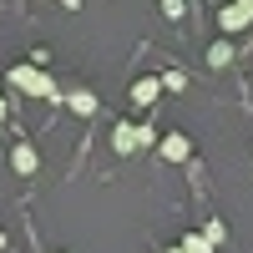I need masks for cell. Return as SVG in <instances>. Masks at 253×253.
<instances>
[{"label": "cell", "instance_id": "obj_10", "mask_svg": "<svg viewBox=\"0 0 253 253\" xmlns=\"http://www.w3.org/2000/svg\"><path fill=\"white\" fill-rule=\"evenodd\" d=\"M223 233H228V228H223V223H218V218H213V223H208V228H203V238H208V243H213V248H218V243H223Z\"/></svg>", "mask_w": 253, "mask_h": 253}, {"label": "cell", "instance_id": "obj_13", "mask_svg": "<svg viewBox=\"0 0 253 253\" xmlns=\"http://www.w3.org/2000/svg\"><path fill=\"white\" fill-rule=\"evenodd\" d=\"M5 117H10V101H0V122H5Z\"/></svg>", "mask_w": 253, "mask_h": 253}, {"label": "cell", "instance_id": "obj_12", "mask_svg": "<svg viewBox=\"0 0 253 253\" xmlns=\"http://www.w3.org/2000/svg\"><path fill=\"white\" fill-rule=\"evenodd\" d=\"M162 10H167V15L177 20V15H182V0H162Z\"/></svg>", "mask_w": 253, "mask_h": 253}, {"label": "cell", "instance_id": "obj_3", "mask_svg": "<svg viewBox=\"0 0 253 253\" xmlns=\"http://www.w3.org/2000/svg\"><path fill=\"white\" fill-rule=\"evenodd\" d=\"M218 20H223V31H243V26H253V0H233V5H228Z\"/></svg>", "mask_w": 253, "mask_h": 253}, {"label": "cell", "instance_id": "obj_14", "mask_svg": "<svg viewBox=\"0 0 253 253\" xmlns=\"http://www.w3.org/2000/svg\"><path fill=\"white\" fill-rule=\"evenodd\" d=\"M167 253H182V243H177V248H167Z\"/></svg>", "mask_w": 253, "mask_h": 253}, {"label": "cell", "instance_id": "obj_2", "mask_svg": "<svg viewBox=\"0 0 253 253\" xmlns=\"http://www.w3.org/2000/svg\"><path fill=\"white\" fill-rule=\"evenodd\" d=\"M147 142H152V126H117V132H112V147H117V152L126 157V152H137V147H147Z\"/></svg>", "mask_w": 253, "mask_h": 253}, {"label": "cell", "instance_id": "obj_1", "mask_svg": "<svg viewBox=\"0 0 253 253\" xmlns=\"http://www.w3.org/2000/svg\"><path fill=\"white\" fill-rule=\"evenodd\" d=\"M5 81H10L15 91H26V96H51V101L61 96V91H56V81L41 71L36 61H26V66H10V71H5Z\"/></svg>", "mask_w": 253, "mask_h": 253}, {"label": "cell", "instance_id": "obj_9", "mask_svg": "<svg viewBox=\"0 0 253 253\" xmlns=\"http://www.w3.org/2000/svg\"><path fill=\"white\" fill-rule=\"evenodd\" d=\"M182 253H213V243H208L203 233H187L182 238Z\"/></svg>", "mask_w": 253, "mask_h": 253}, {"label": "cell", "instance_id": "obj_15", "mask_svg": "<svg viewBox=\"0 0 253 253\" xmlns=\"http://www.w3.org/2000/svg\"><path fill=\"white\" fill-rule=\"evenodd\" d=\"M0 248H5V233H0Z\"/></svg>", "mask_w": 253, "mask_h": 253}, {"label": "cell", "instance_id": "obj_5", "mask_svg": "<svg viewBox=\"0 0 253 253\" xmlns=\"http://www.w3.org/2000/svg\"><path fill=\"white\" fill-rule=\"evenodd\" d=\"M132 96L142 101V107H147V101H157V96H162V76H142L137 86H132Z\"/></svg>", "mask_w": 253, "mask_h": 253}, {"label": "cell", "instance_id": "obj_4", "mask_svg": "<svg viewBox=\"0 0 253 253\" xmlns=\"http://www.w3.org/2000/svg\"><path fill=\"white\" fill-rule=\"evenodd\" d=\"M187 152H193V142H187L182 132H167V137H162V157H167V162H187Z\"/></svg>", "mask_w": 253, "mask_h": 253}, {"label": "cell", "instance_id": "obj_8", "mask_svg": "<svg viewBox=\"0 0 253 253\" xmlns=\"http://www.w3.org/2000/svg\"><path fill=\"white\" fill-rule=\"evenodd\" d=\"M228 61H233V46H228V41H218V46L208 51V66H228Z\"/></svg>", "mask_w": 253, "mask_h": 253}, {"label": "cell", "instance_id": "obj_11", "mask_svg": "<svg viewBox=\"0 0 253 253\" xmlns=\"http://www.w3.org/2000/svg\"><path fill=\"white\" fill-rule=\"evenodd\" d=\"M162 86H167V91H182V86H187V76H182V71H167V76H162Z\"/></svg>", "mask_w": 253, "mask_h": 253}, {"label": "cell", "instance_id": "obj_6", "mask_svg": "<svg viewBox=\"0 0 253 253\" xmlns=\"http://www.w3.org/2000/svg\"><path fill=\"white\" fill-rule=\"evenodd\" d=\"M10 167H15L20 177H31V172H36V152H31V147H15V152H10Z\"/></svg>", "mask_w": 253, "mask_h": 253}, {"label": "cell", "instance_id": "obj_7", "mask_svg": "<svg viewBox=\"0 0 253 253\" xmlns=\"http://www.w3.org/2000/svg\"><path fill=\"white\" fill-rule=\"evenodd\" d=\"M71 112L91 117V112H96V96H91V91H71Z\"/></svg>", "mask_w": 253, "mask_h": 253}]
</instances>
